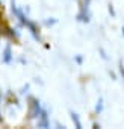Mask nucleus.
<instances>
[{
	"mask_svg": "<svg viewBox=\"0 0 124 129\" xmlns=\"http://www.w3.org/2000/svg\"><path fill=\"white\" fill-rule=\"evenodd\" d=\"M39 102L36 99H30V105H29V117L30 118H35V117H39Z\"/></svg>",
	"mask_w": 124,
	"mask_h": 129,
	"instance_id": "nucleus-1",
	"label": "nucleus"
},
{
	"mask_svg": "<svg viewBox=\"0 0 124 129\" xmlns=\"http://www.w3.org/2000/svg\"><path fill=\"white\" fill-rule=\"evenodd\" d=\"M70 114H71V118H73V121L76 123V127H77V129H82V123H80V120H79V115H77L76 112H73V111H71Z\"/></svg>",
	"mask_w": 124,
	"mask_h": 129,
	"instance_id": "nucleus-2",
	"label": "nucleus"
},
{
	"mask_svg": "<svg viewBox=\"0 0 124 129\" xmlns=\"http://www.w3.org/2000/svg\"><path fill=\"white\" fill-rule=\"evenodd\" d=\"M38 124H39L41 127H47V126H48V121H47V115H45V112L41 114V121H39Z\"/></svg>",
	"mask_w": 124,
	"mask_h": 129,
	"instance_id": "nucleus-3",
	"label": "nucleus"
},
{
	"mask_svg": "<svg viewBox=\"0 0 124 129\" xmlns=\"http://www.w3.org/2000/svg\"><path fill=\"white\" fill-rule=\"evenodd\" d=\"M119 73H121V76L124 79V66H122V62H119Z\"/></svg>",
	"mask_w": 124,
	"mask_h": 129,
	"instance_id": "nucleus-4",
	"label": "nucleus"
},
{
	"mask_svg": "<svg viewBox=\"0 0 124 129\" xmlns=\"http://www.w3.org/2000/svg\"><path fill=\"white\" fill-rule=\"evenodd\" d=\"M5 61H6V62L9 61V47H8V49H6V52H5Z\"/></svg>",
	"mask_w": 124,
	"mask_h": 129,
	"instance_id": "nucleus-5",
	"label": "nucleus"
},
{
	"mask_svg": "<svg viewBox=\"0 0 124 129\" xmlns=\"http://www.w3.org/2000/svg\"><path fill=\"white\" fill-rule=\"evenodd\" d=\"M0 121H2V117H0Z\"/></svg>",
	"mask_w": 124,
	"mask_h": 129,
	"instance_id": "nucleus-6",
	"label": "nucleus"
}]
</instances>
